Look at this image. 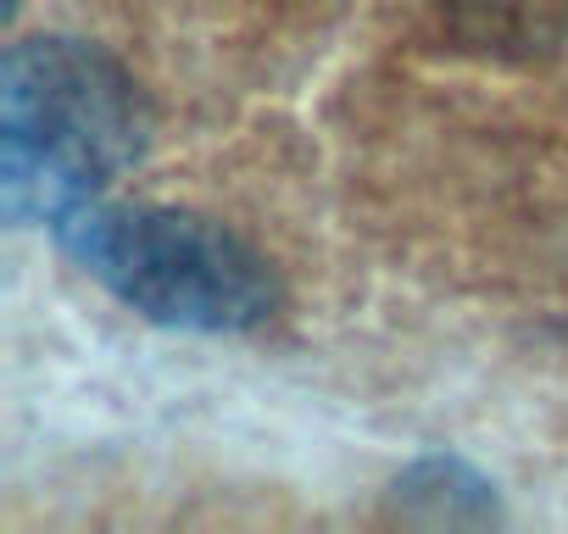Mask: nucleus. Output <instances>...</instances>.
I'll return each instance as SVG.
<instances>
[{
    "label": "nucleus",
    "instance_id": "obj_1",
    "mask_svg": "<svg viewBox=\"0 0 568 534\" xmlns=\"http://www.w3.org/2000/svg\"><path fill=\"white\" fill-rule=\"evenodd\" d=\"M140 84L84 40H18L0 62V212L57 223L145 151Z\"/></svg>",
    "mask_w": 568,
    "mask_h": 534
},
{
    "label": "nucleus",
    "instance_id": "obj_2",
    "mask_svg": "<svg viewBox=\"0 0 568 534\" xmlns=\"http://www.w3.org/2000/svg\"><path fill=\"white\" fill-rule=\"evenodd\" d=\"M51 228L84 279L162 329L245 335L278 307L267 261L212 217L95 195Z\"/></svg>",
    "mask_w": 568,
    "mask_h": 534
}]
</instances>
